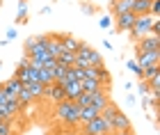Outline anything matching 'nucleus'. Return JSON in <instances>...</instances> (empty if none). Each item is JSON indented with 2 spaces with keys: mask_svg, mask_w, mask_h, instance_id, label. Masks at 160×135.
I'll use <instances>...</instances> for the list:
<instances>
[{
  "mask_svg": "<svg viewBox=\"0 0 160 135\" xmlns=\"http://www.w3.org/2000/svg\"><path fill=\"white\" fill-rule=\"evenodd\" d=\"M78 115H80V108L73 103V101H60V103H55V119L57 122H62V124H67V126H76L78 124Z\"/></svg>",
  "mask_w": 160,
  "mask_h": 135,
  "instance_id": "obj_1",
  "label": "nucleus"
},
{
  "mask_svg": "<svg viewBox=\"0 0 160 135\" xmlns=\"http://www.w3.org/2000/svg\"><path fill=\"white\" fill-rule=\"evenodd\" d=\"M76 60L85 62L87 67H101V64H103L101 53H96L89 44H87V41H80V46H78V51H76Z\"/></svg>",
  "mask_w": 160,
  "mask_h": 135,
  "instance_id": "obj_2",
  "label": "nucleus"
},
{
  "mask_svg": "<svg viewBox=\"0 0 160 135\" xmlns=\"http://www.w3.org/2000/svg\"><path fill=\"white\" fill-rule=\"evenodd\" d=\"M153 21H156V16H149V14H147V16H137L135 18V23H133V28H130V39H133V41H140L142 37H147V34L151 32V23H153Z\"/></svg>",
  "mask_w": 160,
  "mask_h": 135,
  "instance_id": "obj_3",
  "label": "nucleus"
},
{
  "mask_svg": "<svg viewBox=\"0 0 160 135\" xmlns=\"http://www.w3.org/2000/svg\"><path fill=\"white\" fill-rule=\"evenodd\" d=\"M110 133H112L110 124H108L101 115L96 119H92V122L82 124V128H80V135H110Z\"/></svg>",
  "mask_w": 160,
  "mask_h": 135,
  "instance_id": "obj_4",
  "label": "nucleus"
},
{
  "mask_svg": "<svg viewBox=\"0 0 160 135\" xmlns=\"http://www.w3.org/2000/svg\"><path fill=\"white\" fill-rule=\"evenodd\" d=\"M135 51L137 53H156L160 51V37H153V34H147L140 41H135Z\"/></svg>",
  "mask_w": 160,
  "mask_h": 135,
  "instance_id": "obj_5",
  "label": "nucleus"
},
{
  "mask_svg": "<svg viewBox=\"0 0 160 135\" xmlns=\"http://www.w3.org/2000/svg\"><path fill=\"white\" fill-rule=\"evenodd\" d=\"M0 89L5 92V96L7 98H14V101H16L18 98V94H21V89H23V85H21V80L18 78H7L5 82H0Z\"/></svg>",
  "mask_w": 160,
  "mask_h": 135,
  "instance_id": "obj_6",
  "label": "nucleus"
},
{
  "mask_svg": "<svg viewBox=\"0 0 160 135\" xmlns=\"http://www.w3.org/2000/svg\"><path fill=\"white\" fill-rule=\"evenodd\" d=\"M135 14L133 12H126V14H119V16H114V30L117 32H130V28L135 23Z\"/></svg>",
  "mask_w": 160,
  "mask_h": 135,
  "instance_id": "obj_7",
  "label": "nucleus"
},
{
  "mask_svg": "<svg viewBox=\"0 0 160 135\" xmlns=\"http://www.w3.org/2000/svg\"><path fill=\"white\" fill-rule=\"evenodd\" d=\"M135 62H137V67H140L142 71L153 67V64H160V51H156V53H137Z\"/></svg>",
  "mask_w": 160,
  "mask_h": 135,
  "instance_id": "obj_8",
  "label": "nucleus"
},
{
  "mask_svg": "<svg viewBox=\"0 0 160 135\" xmlns=\"http://www.w3.org/2000/svg\"><path fill=\"white\" fill-rule=\"evenodd\" d=\"M60 37V46H62V53H73L78 51V46H80V39H76L73 34H69V32H62V34H57Z\"/></svg>",
  "mask_w": 160,
  "mask_h": 135,
  "instance_id": "obj_9",
  "label": "nucleus"
},
{
  "mask_svg": "<svg viewBox=\"0 0 160 135\" xmlns=\"http://www.w3.org/2000/svg\"><path fill=\"white\" fill-rule=\"evenodd\" d=\"M110 128L114 133V131H128V128H133V126H130V119H128L126 112L117 110V112H114V117H112V122H110Z\"/></svg>",
  "mask_w": 160,
  "mask_h": 135,
  "instance_id": "obj_10",
  "label": "nucleus"
},
{
  "mask_svg": "<svg viewBox=\"0 0 160 135\" xmlns=\"http://www.w3.org/2000/svg\"><path fill=\"white\" fill-rule=\"evenodd\" d=\"M133 2L135 0H112L110 2V16H119V14H126V12H133Z\"/></svg>",
  "mask_w": 160,
  "mask_h": 135,
  "instance_id": "obj_11",
  "label": "nucleus"
},
{
  "mask_svg": "<svg viewBox=\"0 0 160 135\" xmlns=\"http://www.w3.org/2000/svg\"><path fill=\"white\" fill-rule=\"evenodd\" d=\"M101 112L94 108V105H85V108H80V115H78V124H87L92 122V119H96Z\"/></svg>",
  "mask_w": 160,
  "mask_h": 135,
  "instance_id": "obj_12",
  "label": "nucleus"
},
{
  "mask_svg": "<svg viewBox=\"0 0 160 135\" xmlns=\"http://www.w3.org/2000/svg\"><path fill=\"white\" fill-rule=\"evenodd\" d=\"M64 94H67V101H76V98L82 94V87H80V82H69V85H64Z\"/></svg>",
  "mask_w": 160,
  "mask_h": 135,
  "instance_id": "obj_13",
  "label": "nucleus"
},
{
  "mask_svg": "<svg viewBox=\"0 0 160 135\" xmlns=\"http://www.w3.org/2000/svg\"><path fill=\"white\" fill-rule=\"evenodd\" d=\"M151 9V0H135L133 2V14L135 16H147Z\"/></svg>",
  "mask_w": 160,
  "mask_h": 135,
  "instance_id": "obj_14",
  "label": "nucleus"
},
{
  "mask_svg": "<svg viewBox=\"0 0 160 135\" xmlns=\"http://www.w3.org/2000/svg\"><path fill=\"white\" fill-rule=\"evenodd\" d=\"M28 23V0H18V9H16V25Z\"/></svg>",
  "mask_w": 160,
  "mask_h": 135,
  "instance_id": "obj_15",
  "label": "nucleus"
},
{
  "mask_svg": "<svg viewBox=\"0 0 160 135\" xmlns=\"http://www.w3.org/2000/svg\"><path fill=\"white\" fill-rule=\"evenodd\" d=\"M80 87H82V92H98V89H103V85L98 80H94V78H82Z\"/></svg>",
  "mask_w": 160,
  "mask_h": 135,
  "instance_id": "obj_16",
  "label": "nucleus"
},
{
  "mask_svg": "<svg viewBox=\"0 0 160 135\" xmlns=\"http://www.w3.org/2000/svg\"><path fill=\"white\" fill-rule=\"evenodd\" d=\"M23 87H25V89L32 94V98H41V96H43V89H46V85H41V82H37V80H34V82H28V85H23Z\"/></svg>",
  "mask_w": 160,
  "mask_h": 135,
  "instance_id": "obj_17",
  "label": "nucleus"
},
{
  "mask_svg": "<svg viewBox=\"0 0 160 135\" xmlns=\"http://www.w3.org/2000/svg\"><path fill=\"white\" fill-rule=\"evenodd\" d=\"M153 78H160V64H153V67L142 71V80L149 82V80H153Z\"/></svg>",
  "mask_w": 160,
  "mask_h": 135,
  "instance_id": "obj_18",
  "label": "nucleus"
},
{
  "mask_svg": "<svg viewBox=\"0 0 160 135\" xmlns=\"http://www.w3.org/2000/svg\"><path fill=\"white\" fill-rule=\"evenodd\" d=\"M16 126H14V119H2L0 122V135H14Z\"/></svg>",
  "mask_w": 160,
  "mask_h": 135,
  "instance_id": "obj_19",
  "label": "nucleus"
},
{
  "mask_svg": "<svg viewBox=\"0 0 160 135\" xmlns=\"http://www.w3.org/2000/svg\"><path fill=\"white\" fill-rule=\"evenodd\" d=\"M78 108H85V105H92V92H82V94H80L76 101H73Z\"/></svg>",
  "mask_w": 160,
  "mask_h": 135,
  "instance_id": "obj_20",
  "label": "nucleus"
},
{
  "mask_svg": "<svg viewBox=\"0 0 160 135\" xmlns=\"http://www.w3.org/2000/svg\"><path fill=\"white\" fill-rule=\"evenodd\" d=\"M112 25H114V18L110 16V14H105V16H101V21H98V28H101V30H110Z\"/></svg>",
  "mask_w": 160,
  "mask_h": 135,
  "instance_id": "obj_21",
  "label": "nucleus"
},
{
  "mask_svg": "<svg viewBox=\"0 0 160 135\" xmlns=\"http://www.w3.org/2000/svg\"><path fill=\"white\" fill-rule=\"evenodd\" d=\"M80 12H82L85 16H94V14H96V7L89 5L87 0H82V2H80Z\"/></svg>",
  "mask_w": 160,
  "mask_h": 135,
  "instance_id": "obj_22",
  "label": "nucleus"
},
{
  "mask_svg": "<svg viewBox=\"0 0 160 135\" xmlns=\"http://www.w3.org/2000/svg\"><path fill=\"white\" fill-rule=\"evenodd\" d=\"M137 92H140V96H151L149 82H147V80H140V82H137Z\"/></svg>",
  "mask_w": 160,
  "mask_h": 135,
  "instance_id": "obj_23",
  "label": "nucleus"
},
{
  "mask_svg": "<svg viewBox=\"0 0 160 135\" xmlns=\"http://www.w3.org/2000/svg\"><path fill=\"white\" fill-rule=\"evenodd\" d=\"M126 67H128V69L133 71V73H135L137 78H140V80H142V69L137 67V62H135V60H126Z\"/></svg>",
  "mask_w": 160,
  "mask_h": 135,
  "instance_id": "obj_24",
  "label": "nucleus"
},
{
  "mask_svg": "<svg viewBox=\"0 0 160 135\" xmlns=\"http://www.w3.org/2000/svg\"><path fill=\"white\" fill-rule=\"evenodd\" d=\"M160 14V0H151V9H149V16H156L158 18Z\"/></svg>",
  "mask_w": 160,
  "mask_h": 135,
  "instance_id": "obj_25",
  "label": "nucleus"
},
{
  "mask_svg": "<svg viewBox=\"0 0 160 135\" xmlns=\"http://www.w3.org/2000/svg\"><path fill=\"white\" fill-rule=\"evenodd\" d=\"M16 37H18V28L16 25L7 28V41H12V39H16Z\"/></svg>",
  "mask_w": 160,
  "mask_h": 135,
  "instance_id": "obj_26",
  "label": "nucleus"
},
{
  "mask_svg": "<svg viewBox=\"0 0 160 135\" xmlns=\"http://www.w3.org/2000/svg\"><path fill=\"white\" fill-rule=\"evenodd\" d=\"M110 135H137L133 128H128V131H114V133H110Z\"/></svg>",
  "mask_w": 160,
  "mask_h": 135,
  "instance_id": "obj_27",
  "label": "nucleus"
},
{
  "mask_svg": "<svg viewBox=\"0 0 160 135\" xmlns=\"http://www.w3.org/2000/svg\"><path fill=\"white\" fill-rule=\"evenodd\" d=\"M50 9H53V5H46V7H41V9H39V14L46 16V14H50Z\"/></svg>",
  "mask_w": 160,
  "mask_h": 135,
  "instance_id": "obj_28",
  "label": "nucleus"
},
{
  "mask_svg": "<svg viewBox=\"0 0 160 135\" xmlns=\"http://www.w3.org/2000/svg\"><path fill=\"white\" fill-rule=\"evenodd\" d=\"M126 103H128V105H135V96L128 94V96H126Z\"/></svg>",
  "mask_w": 160,
  "mask_h": 135,
  "instance_id": "obj_29",
  "label": "nucleus"
},
{
  "mask_svg": "<svg viewBox=\"0 0 160 135\" xmlns=\"http://www.w3.org/2000/svg\"><path fill=\"white\" fill-rule=\"evenodd\" d=\"M62 135H80V133H76V131H67V133H62Z\"/></svg>",
  "mask_w": 160,
  "mask_h": 135,
  "instance_id": "obj_30",
  "label": "nucleus"
},
{
  "mask_svg": "<svg viewBox=\"0 0 160 135\" xmlns=\"http://www.w3.org/2000/svg\"><path fill=\"white\" fill-rule=\"evenodd\" d=\"M103 2H108V5H110V2H112V0H103Z\"/></svg>",
  "mask_w": 160,
  "mask_h": 135,
  "instance_id": "obj_31",
  "label": "nucleus"
},
{
  "mask_svg": "<svg viewBox=\"0 0 160 135\" xmlns=\"http://www.w3.org/2000/svg\"><path fill=\"white\" fill-rule=\"evenodd\" d=\"M0 69H2V62H0Z\"/></svg>",
  "mask_w": 160,
  "mask_h": 135,
  "instance_id": "obj_32",
  "label": "nucleus"
},
{
  "mask_svg": "<svg viewBox=\"0 0 160 135\" xmlns=\"http://www.w3.org/2000/svg\"><path fill=\"white\" fill-rule=\"evenodd\" d=\"M0 122H2V115H0Z\"/></svg>",
  "mask_w": 160,
  "mask_h": 135,
  "instance_id": "obj_33",
  "label": "nucleus"
},
{
  "mask_svg": "<svg viewBox=\"0 0 160 135\" xmlns=\"http://www.w3.org/2000/svg\"><path fill=\"white\" fill-rule=\"evenodd\" d=\"M0 5H2V0H0Z\"/></svg>",
  "mask_w": 160,
  "mask_h": 135,
  "instance_id": "obj_34",
  "label": "nucleus"
}]
</instances>
